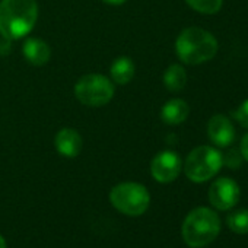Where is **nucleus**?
<instances>
[{
    "label": "nucleus",
    "instance_id": "1",
    "mask_svg": "<svg viewBox=\"0 0 248 248\" xmlns=\"http://www.w3.org/2000/svg\"><path fill=\"white\" fill-rule=\"evenodd\" d=\"M38 19L35 0H2L0 2V35L6 40L27 37Z\"/></svg>",
    "mask_w": 248,
    "mask_h": 248
},
{
    "label": "nucleus",
    "instance_id": "2",
    "mask_svg": "<svg viewBox=\"0 0 248 248\" xmlns=\"http://www.w3.org/2000/svg\"><path fill=\"white\" fill-rule=\"evenodd\" d=\"M175 53L186 64H202L216 56L217 41L209 31L190 27L178 35L175 41Z\"/></svg>",
    "mask_w": 248,
    "mask_h": 248
},
{
    "label": "nucleus",
    "instance_id": "3",
    "mask_svg": "<svg viewBox=\"0 0 248 248\" xmlns=\"http://www.w3.org/2000/svg\"><path fill=\"white\" fill-rule=\"evenodd\" d=\"M220 232V219L209 207L191 210L183 222L181 235L184 242L191 248H202L217 238Z\"/></svg>",
    "mask_w": 248,
    "mask_h": 248
},
{
    "label": "nucleus",
    "instance_id": "4",
    "mask_svg": "<svg viewBox=\"0 0 248 248\" xmlns=\"http://www.w3.org/2000/svg\"><path fill=\"white\" fill-rule=\"evenodd\" d=\"M109 202L115 210L127 216L143 215L151 204L148 188L139 183H120L109 191Z\"/></svg>",
    "mask_w": 248,
    "mask_h": 248
},
{
    "label": "nucleus",
    "instance_id": "5",
    "mask_svg": "<svg viewBox=\"0 0 248 248\" xmlns=\"http://www.w3.org/2000/svg\"><path fill=\"white\" fill-rule=\"evenodd\" d=\"M223 165L222 154L212 146H199L193 149L186 162L184 172L193 183H204L215 177Z\"/></svg>",
    "mask_w": 248,
    "mask_h": 248
},
{
    "label": "nucleus",
    "instance_id": "6",
    "mask_svg": "<svg viewBox=\"0 0 248 248\" xmlns=\"http://www.w3.org/2000/svg\"><path fill=\"white\" fill-rule=\"evenodd\" d=\"M114 83L104 75H83L75 85V95L86 107H102L114 96Z\"/></svg>",
    "mask_w": 248,
    "mask_h": 248
},
{
    "label": "nucleus",
    "instance_id": "7",
    "mask_svg": "<svg viewBox=\"0 0 248 248\" xmlns=\"http://www.w3.org/2000/svg\"><path fill=\"white\" fill-rule=\"evenodd\" d=\"M241 196L239 186L232 178H217L209 188V202L219 210H228L233 207Z\"/></svg>",
    "mask_w": 248,
    "mask_h": 248
},
{
    "label": "nucleus",
    "instance_id": "8",
    "mask_svg": "<svg viewBox=\"0 0 248 248\" xmlns=\"http://www.w3.org/2000/svg\"><path fill=\"white\" fill-rule=\"evenodd\" d=\"M181 159L180 156L172 151H164L159 152L151 162V174L152 177L161 183L168 184L177 180V177L181 172Z\"/></svg>",
    "mask_w": 248,
    "mask_h": 248
},
{
    "label": "nucleus",
    "instance_id": "9",
    "mask_svg": "<svg viewBox=\"0 0 248 248\" xmlns=\"http://www.w3.org/2000/svg\"><path fill=\"white\" fill-rule=\"evenodd\" d=\"M207 135L216 146L226 148L235 139V129L232 126V121L226 115L216 114L207 123Z\"/></svg>",
    "mask_w": 248,
    "mask_h": 248
},
{
    "label": "nucleus",
    "instance_id": "10",
    "mask_svg": "<svg viewBox=\"0 0 248 248\" xmlns=\"http://www.w3.org/2000/svg\"><path fill=\"white\" fill-rule=\"evenodd\" d=\"M54 146L62 156L76 158L83 148V140L82 136L75 129L64 127L57 132L54 139Z\"/></svg>",
    "mask_w": 248,
    "mask_h": 248
},
{
    "label": "nucleus",
    "instance_id": "11",
    "mask_svg": "<svg viewBox=\"0 0 248 248\" xmlns=\"http://www.w3.org/2000/svg\"><path fill=\"white\" fill-rule=\"evenodd\" d=\"M22 54L28 60V63L34 66H44L48 63L51 57V50L46 41L37 37H30L25 40L22 46Z\"/></svg>",
    "mask_w": 248,
    "mask_h": 248
},
{
    "label": "nucleus",
    "instance_id": "12",
    "mask_svg": "<svg viewBox=\"0 0 248 248\" xmlns=\"http://www.w3.org/2000/svg\"><path fill=\"white\" fill-rule=\"evenodd\" d=\"M188 112H190L188 104L180 98H174L164 104L161 109V118L164 123L170 124V126H177V124L186 121Z\"/></svg>",
    "mask_w": 248,
    "mask_h": 248
},
{
    "label": "nucleus",
    "instance_id": "13",
    "mask_svg": "<svg viewBox=\"0 0 248 248\" xmlns=\"http://www.w3.org/2000/svg\"><path fill=\"white\" fill-rule=\"evenodd\" d=\"M135 63L130 57H117L112 64H111V69H109V73H111V78H112V82L117 83V85H127L133 76H135Z\"/></svg>",
    "mask_w": 248,
    "mask_h": 248
},
{
    "label": "nucleus",
    "instance_id": "14",
    "mask_svg": "<svg viewBox=\"0 0 248 248\" xmlns=\"http://www.w3.org/2000/svg\"><path fill=\"white\" fill-rule=\"evenodd\" d=\"M187 83V73L183 66L172 64L164 73V85L171 92H180Z\"/></svg>",
    "mask_w": 248,
    "mask_h": 248
},
{
    "label": "nucleus",
    "instance_id": "15",
    "mask_svg": "<svg viewBox=\"0 0 248 248\" xmlns=\"http://www.w3.org/2000/svg\"><path fill=\"white\" fill-rule=\"evenodd\" d=\"M226 223L229 229L235 233H241V235L248 233V210L241 209V210L232 212L226 217Z\"/></svg>",
    "mask_w": 248,
    "mask_h": 248
},
{
    "label": "nucleus",
    "instance_id": "16",
    "mask_svg": "<svg viewBox=\"0 0 248 248\" xmlns=\"http://www.w3.org/2000/svg\"><path fill=\"white\" fill-rule=\"evenodd\" d=\"M187 5L199 14L213 15L220 11L223 0H186Z\"/></svg>",
    "mask_w": 248,
    "mask_h": 248
},
{
    "label": "nucleus",
    "instance_id": "17",
    "mask_svg": "<svg viewBox=\"0 0 248 248\" xmlns=\"http://www.w3.org/2000/svg\"><path fill=\"white\" fill-rule=\"evenodd\" d=\"M222 161L225 165H228L229 168H238L241 165V161H242V155L239 151L236 149H231L225 156L222 155Z\"/></svg>",
    "mask_w": 248,
    "mask_h": 248
},
{
    "label": "nucleus",
    "instance_id": "18",
    "mask_svg": "<svg viewBox=\"0 0 248 248\" xmlns=\"http://www.w3.org/2000/svg\"><path fill=\"white\" fill-rule=\"evenodd\" d=\"M233 117L242 127L248 129V99L238 107V109L233 112Z\"/></svg>",
    "mask_w": 248,
    "mask_h": 248
},
{
    "label": "nucleus",
    "instance_id": "19",
    "mask_svg": "<svg viewBox=\"0 0 248 248\" xmlns=\"http://www.w3.org/2000/svg\"><path fill=\"white\" fill-rule=\"evenodd\" d=\"M239 152H241L242 158L248 162V133L241 140V149H239Z\"/></svg>",
    "mask_w": 248,
    "mask_h": 248
},
{
    "label": "nucleus",
    "instance_id": "20",
    "mask_svg": "<svg viewBox=\"0 0 248 248\" xmlns=\"http://www.w3.org/2000/svg\"><path fill=\"white\" fill-rule=\"evenodd\" d=\"M102 2L107 5H112V6H121V5L126 3L127 0H102Z\"/></svg>",
    "mask_w": 248,
    "mask_h": 248
},
{
    "label": "nucleus",
    "instance_id": "21",
    "mask_svg": "<svg viewBox=\"0 0 248 248\" xmlns=\"http://www.w3.org/2000/svg\"><path fill=\"white\" fill-rule=\"evenodd\" d=\"M0 248H6V241L2 235H0Z\"/></svg>",
    "mask_w": 248,
    "mask_h": 248
}]
</instances>
